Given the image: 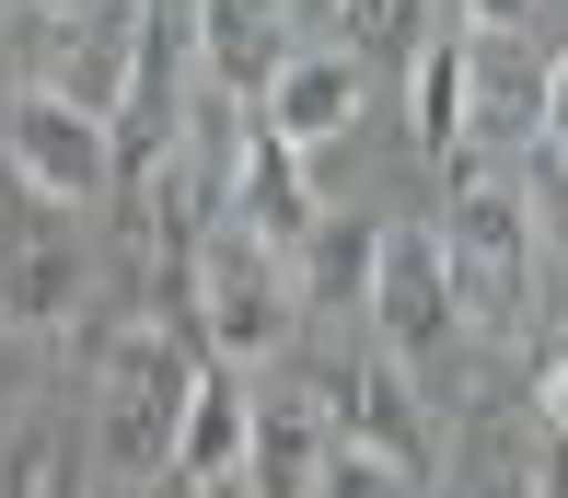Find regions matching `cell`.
Returning a JSON list of instances; mask_svg holds the SVG:
<instances>
[{"label":"cell","mask_w":568,"mask_h":498,"mask_svg":"<svg viewBox=\"0 0 568 498\" xmlns=\"http://www.w3.org/2000/svg\"><path fill=\"white\" fill-rule=\"evenodd\" d=\"M523 498H568V429H546V440H534V464H523Z\"/></svg>","instance_id":"20"},{"label":"cell","mask_w":568,"mask_h":498,"mask_svg":"<svg viewBox=\"0 0 568 498\" xmlns=\"http://www.w3.org/2000/svg\"><path fill=\"white\" fill-rule=\"evenodd\" d=\"M442 35V0H348V59L359 70H395Z\"/></svg>","instance_id":"16"},{"label":"cell","mask_w":568,"mask_h":498,"mask_svg":"<svg viewBox=\"0 0 568 498\" xmlns=\"http://www.w3.org/2000/svg\"><path fill=\"white\" fill-rule=\"evenodd\" d=\"M197 383H210V359L174 336V313L105 325V359H93V464H105L116 487H163Z\"/></svg>","instance_id":"1"},{"label":"cell","mask_w":568,"mask_h":498,"mask_svg":"<svg viewBox=\"0 0 568 498\" xmlns=\"http://www.w3.org/2000/svg\"><path fill=\"white\" fill-rule=\"evenodd\" d=\"M325 453H337V429H325L314 383L267 395V406L244 417V498H314L325 487Z\"/></svg>","instance_id":"13"},{"label":"cell","mask_w":568,"mask_h":498,"mask_svg":"<svg viewBox=\"0 0 568 498\" xmlns=\"http://www.w3.org/2000/svg\"><path fill=\"white\" fill-rule=\"evenodd\" d=\"M406 116H418V140L442 151V163H464V23H442V35L418 47V59H406Z\"/></svg>","instance_id":"15"},{"label":"cell","mask_w":568,"mask_h":498,"mask_svg":"<svg viewBox=\"0 0 568 498\" xmlns=\"http://www.w3.org/2000/svg\"><path fill=\"white\" fill-rule=\"evenodd\" d=\"M314 406H325V429H337V453H383V464H406V476H429V417H418V395H406L395 359L325 372Z\"/></svg>","instance_id":"9"},{"label":"cell","mask_w":568,"mask_h":498,"mask_svg":"<svg viewBox=\"0 0 568 498\" xmlns=\"http://www.w3.org/2000/svg\"><path fill=\"white\" fill-rule=\"evenodd\" d=\"M359 313H372V336H383L395 372L453 359L464 302H453V267H442V232H429V221H383L372 232V291H359Z\"/></svg>","instance_id":"6"},{"label":"cell","mask_w":568,"mask_h":498,"mask_svg":"<svg viewBox=\"0 0 568 498\" xmlns=\"http://www.w3.org/2000/svg\"><path fill=\"white\" fill-rule=\"evenodd\" d=\"M47 476H59V429L23 417V429L0 440V498H47Z\"/></svg>","instance_id":"18"},{"label":"cell","mask_w":568,"mask_h":498,"mask_svg":"<svg viewBox=\"0 0 568 498\" xmlns=\"http://www.w3.org/2000/svg\"><path fill=\"white\" fill-rule=\"evenodd\" d=\"M197 70L232 93V104H267V82L302 59V12L291 0H197Z\"/></svg>","instance_id":"10"},{"label":"cell","mask_w":568,"mask_h":498,"mask_svg":"<svg viewBox=\"0 0 568 498\" xmlns=\"http://www.w3.org/2000/svg\"><path fill=\"white\" fill-rule=\"evenodd\" d=\"M534 140H546V151H568V47L546 59V128H534Z\"/></svg>","instance_id":"22"},{"label":"cell","mask_w":568,"mask_h":498,"mask_svg":"<svg viewBox=\"0 0 568 498\" xmlns=\"http://www.w3.org/2000/svg\"><path fill=\"white\" fill-rule=\"evenodd\" d=\"M47 498H82V476H47Z\"/></svg>","instance_id":"23"},{"label":"cell","mask_w":568,"mask_h":498,"mask_svg":"<svg viewBox=\"0 0 568 498\" xmlns=\"http://www.w3.org/2000/svg\"><path fill=\"white\" fill-rule=\"evenodd\" d=\"M442 23H464V35H510L523 0H442Z\"/></svg>","instance_id":"21"},{"label":"cell","mask_w":568,"mask_h":498,"mask_svg":"<svg viewBox=\"0 0 568 498\" xmlns=\"http://www.w3.org/2000/svg\"><path fill=\"white\" fill-rule=\"evenodd\" d=\"M140 23H151V0H12L23 93L82 104V116H116V82H128Z\"/></svg>","instance_id":"2"},{"label":"cell","mask_w":568,"mask_h":498,"mask_svg":"<svg viewBox=\"0 0 568 498\" xmlns=\"http://www.w3.org/2000/svg\"><path fill=\"white\" fill-rule=\"evenodd\" d=\"M174 498H244V487H174Z\"/></svg>","instance_id":"24"},{"label":"cell","mask_w":568,"mask_h":498,"mask_svg":"<svg viewBox=\"0 0 568 498\" xmlns=\"http://www.w3.org/2000/svg\"><path fill=\"white\" fill-rule=\"evenodd\" d=\"M546 128V59L523 47V23L510 35H464V163L499 140H534Z\"/></svg>","instance_id":"11"},{"label":"cell","mask_w":568,"mask_h":498,"mask_svg":"<svg viewBox=\"0 0 568 498\" xmlns=\"http://www.w3.org/2000/svg\"><path fill=\"white\" fill-rule=\"evenodd\" d=\"M0 163H12V186L47 197V209L116 197V140H105V116L47 104V93H12V116H0Z\"/></svg>","instance_id":"7"},{"label":"cell","mask_w":568,"mask_h":498,"mask_svg":"<svg viewBox=\"0 0 568 498\" xmlns=\"http://www.w3.org/2000/svg\"><path fill=\"white\" fill-rule=\"evenodd\" d=\"M291 291H302V302H359V291H372V232L314 221V244L291 255Z\"/></svg>","instance_id":"17"},{"label":"cell","mask_w":568,"mask_h":498,"mask_svg":"<svg viewBox=\"0 0 568 498\" xmlns=\"http://www.w3.org/2000/svg\"><path fill=\"white\" fill-rule=\"evenodd\" d=\"M186 302H197V359H210V372H255V359H278L291 325H302L291 255L244 244V232H210V244H197Z\"/></svg>","instance_id":"3"},{"label":"cell","mask_w":568,"mask_h":498,"mask_svg":"<svg viewBox=\"0 0 568 498\" xmlns=\"http://www.w3.org/2000/svg\"><path fill=\"white\" fill-rule=\"evenodd\" d=\"M359 93H372V70H359L348 47H302V59L267 82L255 128H267V140H291V151H325V140H348V128H359Z\"/></svg>","instance_id":"12"},{"label":"cell","mask_w":568,"mask_h":498,"mask_svg":"<svg viewBox=\"0 0 568 498\" xmlns=\"http://www.w3.org/2000/svg\"><path fill=\"white\" fill-rule=\"evenodd\" d=\"M429 232H442V267H453L464 325L523 313V291L546 278V232H534V209L499 197V186H476V163H453V221H429Z\"/></svg>","instance_id":"5"},{"label":"cell","mask_w":568,"mask_h":498,"mask_svg":"<svg viewBox=\"0 0 568 498\" xmlns=\"http://www.w3.org/2000/svg\"><path fill=\"white\" fill-rule=\"evenodd\" d=\"M244 417H255V395L232 372L197 383L186 429H174V487H244Z\"/></svg>","instance_id":"14"},{"label":"cell","mask_w":568,"mask_h":498,"mask_svg":"<svg viewBox=\"0 0 568 498\" xmlns=\"http://www.w3.org/2000/svg\"><path fill=\"white\" fill-rule=\"evenodd\" d=\"M82 302H93L82 209L23 197L12 163H0V325H12V336H59V325H82Z\"/></svg>","instance_id":"4"},{"label":"cell","mask_w":568,"mask_h":498,"mask_svg":"<svg viewBox=\"0 0 568 498\" xmlns=\"http://www.w3.org/2000/svg\"><path fill=\"white\" fill-rule=\"evenodd\" d=\"M314 498H418V476L383 464V453H325V487Z\"/></svg>","instance_id":"19"},{"label":"cell","mask_w":568,"mask_h":498,"mask_svg":"<svg viewBox=\"0 0 568 498\" xmlns=\"http://www.w3.org/2000/svg\"><path fill=\"white\" fill-rule=\"evenodd\" d=\"M557 174H568V151H557Z\"/></svg>","instance_id":"25"},{"label":"cell","mask_w":568,"mask_h":498,"mask_svg":"<svg viewBox=\"0 0 568 498\" xmlns=\"http://www.w3.org/2000/svg\"><path fill=\"white\" fill-rule=\"evenodd\" d=\"M314 221H325V209H314L302 151L267 140L255 116H232V140H221V232H244V244H267V255H302Z\"/></svg>","instance_id":"8"}]
</instances>
